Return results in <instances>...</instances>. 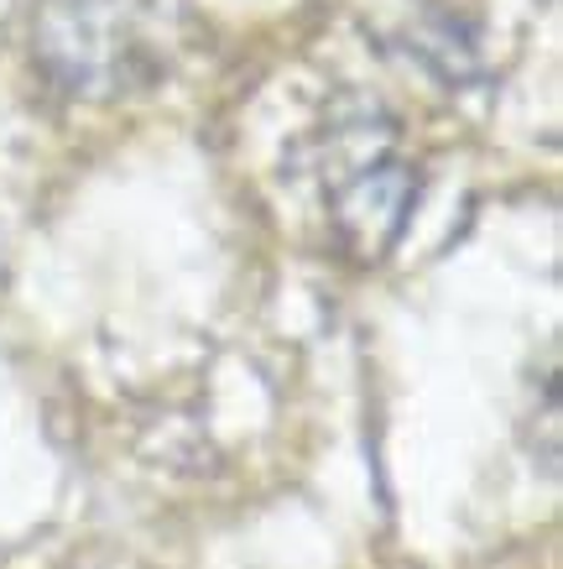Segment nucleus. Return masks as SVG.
Here are the masks:
<instances>
[{
  "label": "nucleus",
  "mask_w": 563,
  "mask_h": 569,
  "mask_svg": "<svg viewBox=\"0 0 563 569\" xmlns=\"http://www.w3.org/2000/svg\"><path fill=\"white\" fill-rule=\"evenodd\" d=\"M183 32V0H48L32 52L52 84L79 100H125L168 79Z\"/></svg>",
  "instance_id": "f257e3e1"
},
{
  "label": "nucleus",
  "mask_w": 563,
  "mask_h": 569,
  "mask_svg": "<svg viewBox=\"0 0 563 569\" xmlns=\"http://www.w3.org/2000/svg\"><path fill=\"white\" fill-rule=\"evenodd\" d=\"M402 42L444 84H480V79L495 73L491 21L470 0H423V6H412Z\"/></svg>",
  "instance_id": "7ed1b4c3"
},
{
  "label": "nucleus",
  "mask_w": 563,
  "mask_h": 569,
  "mask_svg": "<svg viewBox=\"0 0 563 569\" xmlns=\"http://www.w3.org/2000/svg\"><path fill=\"white\" fill-rule=\"evenodd\" d=\"M340 141H350V147L329 152V178H324L334 241L355 261H381L402 241L412 209H418L423 178H418L408 157L392 152L386 131H375L371 121L355 126Z\"/></svg>",
  "instance_id": "f03ea898"
}]
</instances>
